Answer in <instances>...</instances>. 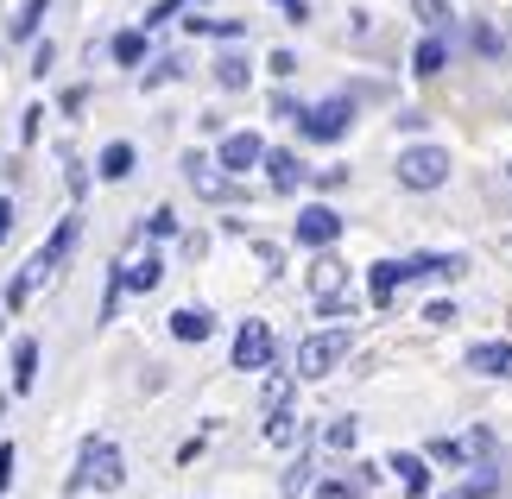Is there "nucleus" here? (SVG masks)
<instances>
[{
  "label": "nucleus",
  "instance_id": "12",
  "mask_svg": "<svg viewBox=\"0 0 512 499\" xmlns=\"http://www.w3.org/2000/svg\"><path fill=\"white\" fill-rule=\"evenodd\" d=\"M392 474H399V487H405L411 499L430 493V462H424V455H392Z\"/></svg>",
  "mask_w": 512,
  "mask_h": 499
},
{
  "label": "nucleus",
  "instance_id": "18",
  "mask_svg": "<svg viewBox=\"0 0 512 499\" xmlns=\"http://www.w3.org/2000/svg\"><path fill=\"white\" fill-rule=\"evenodd\" d=\"M405 266H411V278H456L462 259H456V253H449V259H443V253H418V259H405Z\"/></svg>",
  "mask_w": 512,
  "mask_h": 499
},
{
  "label": "nucleus",
  "instance_id": "32",
  "mask_svg": "<svg viewBox=\"0 0 512 499\" xmlns=\"http://www.w3.org/2000/svg\"><path fill=\"white\" fill-rule=\"evenodd\" d=\"M13 462H19V449H13V443H0V493L13 487Z\"/></svg>",
  "mask_w": 512,
  "mask_h": 499
},
{
  "label": "nucleus",
  "instance_id": "22",
  "mask_svg": "<svg viewBox=\"0 0 512 499\" xmlns=\"http://www.w3.org/2000/svg\"><path fill=\"white\" fill-rule=\"evenodd\" d=\"M266 443H298V417H291V411H266Z\"/></svg>",
  "mask_w": 512,
  "mask_h": 499
},
{
  "label": "nucleus",
  "instance_id": "31",
  "mask_svg": "<svg viewBox=\"0 0 512 499\" xmlns=\"http://www.w3.org/2000/svg\"><path fill=\"white\" fill-rule=\"evenodd\" d=\"M146 234H159V241H165V234H177V215H171V209H152V222H146Z\"/></svg>",
  "mask_w": 512,
  "mask_h": 499
},
{
  "label": "nucleus",
  "instance_id": "15",
  "mask_svg": "<svg viewBox=\"0 0 512 499\" xmlns=\"http://www.w3.org/2000/svg\"><path fill=\"white\" fill-rule=\"evenodd\" d=\"M159 278H165V266H159V259H133V266H121V285L127 291H159Z\"/></svg>",
  "mask_w": 512,
  "mask_h": 499
},
{
  "label": "nucleus",
  "instance_id": "38",
  "mask_svg": "<svg viewBox=\"0 0 512 499\" xmlns=\"http://www.w3.org/2000/svg\"><path fill=\"white\" fill-rule=\"evenodd\" d=\"M0 411H7V398H0Z\"/></svg>",
  "mask_w": 512,
  "mask_h": 499
},
{
  "label": "nucleus",
  "instance_id": "26",
  "mask_svg": "<svg viewBox=\"0 0 512 499\" xmlns=\"http://www.w3.org/2000/svg\"><path fill=\"white\" fill-rule=\"evenodd\" d=\"M190 32H209V38H241V19H190Z\"/></svg>",
  "mask_w": 512,
  "mask_h": 499
},
{
  "label": "nucleus",
  "instance_id": "17",
  "mask_svg": "<svg viewBox=\"0 0 512 499\" xmlns=\"http://www.w3.org/2000/svg\"><path fill=\"white\" fill-rule=\"evenodd\" d=\"M266 171H272V190H298L304 184V165L291 152H266Z\"/></svg>",
  "mask_w": 512,
  "mask_h": 499
},
{
  "label": "nucleus",
  "instance_id": "14",
  "mask_svg": "<svg viewBox=\"0 0 512 499\" xmlns=\"http://www.w3.org/2000/svg\"><path fill=\"white\" fill-rule=\"evenodd\" d=\"M209 329H215L209 310H177L171 316V335H177V342H209Z\"/></svg>",
  "mask_w": 512,
  "mask_h": 499
},
{
  "label": "nucleus",
  "instance_id": "9",
  "mask_svg": "<svg viewBox=\"0 0 512 499\" xmlns=\"http://www.w3.org/2000/svg\"><path fill=\"white\" fill-rule=\"evenodd\" d=\"M405 278H411V266H405V259H380V266L367 272V297H373V304L386 310V304H392V291H399Z\"/></svg>",
  "mask_w": 512,
  "mask_h": 499
},
{
  "label": "nucleus",
  "instance_id": "27",
  "mask_svg": "<svg viewBox=\"0 0 512 499\" xmlns=\"http://www.w3.org/2000/svg\"><path fill=\"white\" fill-rule=\"evenodd\" d=\"M260 405H266V411H285V405H291V379H266Z\"/></svg>",
  "mask_w": 512,
  "mask_h": 499
},
{
  "label": "nucleus",
  "instance_id": "25",
  "mask_svg": "<svg viewBox=\"0 0 512 499\" xmlns=\"http://www.w3.org/2000/svg\"><path fill=\"white\" fill-rule=\"evenodd\" d=\"M430 455H437V462H468V455H475V443H449V436H437V443H430Z\"/></svg>",
  "mask_w": 512,
  "mask_h": 499
},
{
  "label": "nucleus",
  "instance_id": "13",
  "mask_svg": "<svg viewBox=\"0 0 512 499\" xmlns=\"http://www.w3.org/2000/svg\"><path fill=\"white\" fill-rule=\"evenodd\" d=\"M184 171H190L196 196H209V203H222V196H234V190H228V177H215V171H209V158H196V152H190V158H184Z\"/></svg>",
  "mask_w": 512,
  "mask_h": 499
},
{
  "label": "nucleus",
  "instance_id": "1",
  "mask_svg": "<svg viewBox=\"0 0 512 499\" xmlns=\"http://www.w3.org/2000/svg\"><path fill=\"white\" fill-rule=\"evenodd\" d=\"M127 481V462H121V449L114 443H83V462H76V474H70V493H83V487H95V493H114Z\"/></svg>",
  "mask_w": 512,
  "mask_h": 499
},
{
  "label": "nucleus",
  "instance_id": "24",
  "mask_svg": "<svg viewBox=\"0 0 512 499\" xmlns=\"http://www.w3.org/2000/svg\"><path fill=\"white\" fill-rule=\"evenodd\" d=\"M215 83H222V89H247V64H241V57H222V64H215Z\"/></svg>",
  "mask_w": 512,
  "mask_h": 499
},
{
  "label": "nucleus",
  "instance_id": "6",
  "mask_svg": "<svg viewBox=\"0 0 512 499\" xmlns=\"http://www.w3.org/2000/svg\"><path fill=\"white\" fill-rule=\"evenodd\" d=\"M76 234H83V222H76V215H70V222H57V234H51L45 247H38V259L26 266V278H32V285H45V278H51L57 266H64V259H70V247H76Z\"/></svg>",
  "mask_w": 512,
  "mask_h": 499
},
{
  "label": "nucleus",
  "instance_id": "7",
  "mask_svg": "<svg viewBox=\"0 0 512 499\" xmlns=\"http://www.w3.org/2000/svg\"><path fill=\"white\" fill-rule=\"evenodd\" d=\"M234 367L241 373L272 367V329L266 323H241V335H234Z\"/></svg>",
  "mask_w": 512,
  "mask_h": 499
},
{
  "label": "nucleus",
  "instance_id": "20",
  "mask_svg": "<svg viewBox=\"0 0 512 499\" xmlns=\"http://www.w3.org/2000/svg\"><path fill=\"white\" fill-rule=\"evenodd\" d=\"M45 7H51V0H26V7H19V13L7 19V38H13V45H19V38H32V32H38V19H45Z\"/></svg>",
  "mask_w": 512,
  "mask_h": 499
},
{
  "label": "nucleus",
  "instance_id": "5",
  "mask_svg": "<svg viewBox=\"0 0 512 499\" xmlns=\"http://www.w3.org/2000/svg\"><path fill=\"white\" fill-rule=\"evenodd\" d=\"M310 297H317V310H329V316H342L348 310V266L342 259H317V266H310Z\"/></svg>",
  "mask_w": 512,
  "mask_h": 499
},
{
  "label": "nucleus",
  "instance_id": "28",
  "mask_svg": "<svg viewBox=\"0 0 512 499\" xmlns=\"http://www.w3.org/2000/svg\"><path fill=\"white\" fill-rule=\"evenodd\" d=\"M411 13H418L424 26H443V19H449V7H443V0H411Z\"/></svg>",
  "mask_w": 512,
  "mask_h": 499
},
{
  "label": "nucleus",
  "instance_id": "33",
  "mask_svg": "<svg viewBox=\"0 0 512 499\" xmlns=\"http://www.w3.org/2000/svg\"><path fill=\"white\" fill-rule=\"evenodd\" d=\"M317 499H361V493H354L348 481H323V487H317Z\"/></svg>",
  "mask_w": 512,
  "mask_h": 499
},
{
  "label": "nucleus",
  "instance_id": "34",
  "mask_svg": "<svg viewBox=\"0 0 512 499\" xmlns=\"http://www.w3.org/2000/svg\"><path fill=\"white\" fill-rule=\"evenodd\" d=\"M165 76H177V57H165V64H152V70H146V89H159Z\"/></svg>",
  "mask_w": 512,
  "mask_h": 499
},
{
  "label": "nucleus",
  "instance_id": "19",
  "mask_svg": "<svg viewBox=\"0 0 512 499\" xmlns=\"http://www.w3.org/2000/svg\"><path fill=\"white\" fill-rule=\"evenodd\" d=\"M95 171H102L108 184H121V177H133V146H127V139H114V146L102 152V165H95Z\"/></svg>",
  "mask_w": 512,
  "mask_h": 499
},
{
  "label": "nucleus",
  "instance_id": "35",
  "mask_svg": "<svg viewBox=\"0 0 512 499\" xmlns=\"http://www.w3.org/2000/svg\"><path fill=\"white\" fill-rule=\"evenodd\" d=\"M177 7H190V0H159V7H152V19H146V26H165V19H171Z\"/></svg>",
  "mask_w": 512,
  "mask_h": 499
},
{
  "label": "nucleus",
  "instance_id": "37",
  "mask_svg": "<svg viewBox=\"0 0 512 499\" xmlns=\"http://www.w3.org/2000/svg\"><path fill=\"white\" fill-rule=\"evenodd\" d=\"M272 7H279V13H291V19H304V13H310L304 0H272Z\"/></svg>",
  "mask_w": 512,
  "mask_h": 499
},
{
  "label": "nucleus",
  "instance_id": "8",
  "mask_svg": "<svg viewBox=\"0 0 512 499\" xmlns=\"http://www.w3.org/2000/svg\"><path fill=\"white\" fill-rule=\"evenodd\" d=\"M336 234H342V215L329 209V203H310V209L298 215V241H304V247H329Z\"/></svg>",
  "mask_w": 512,
  "mask_h": 499
},
{
  "label": "nucleus",
  "instance_id": "30",
  "mask_svg": "<svg viewBox=\"0 0 512 499\" xmlns=\"http://www.w3.org/2000/svg\"><path fill=\"white\" fill-rule=\"evenodd\" d=\"M26 297H32V278H26V272H19V278H13V285H7V310H26Z\"/></svg>",
  "mask_w": 512,
  "mask_h": 499
},
{
  "label": "nucleus",
  "instance_id": "21",
  "mask_svg": "<svg viewBox=\"0 0 512 499\" xmlns=\"http://www.w3.org/2000/svg\"><path fill=\"white\" fill-rule=\"evenodd\" d=\"M449 64V51H443V38H424V45H418V57H411V70H418V76H437Z\"/></svg>",
  "mask_w": 512,
  "mask_h": 499
},
{
  "label": "nucleus",
  "instance_id": "11",
  "mask_svg": "<svg viewBox=\"0 0 512 499\" xmlns=\"http://www.w3.org/2000/svg\"><path fill=\"white\" fill-rule=\"evenodd\" d=\"M468 373L512 379V342H481V348H468Z\"/></svg>",
  "mask_w": 512,
  "mask_h": 499
},
{
  "label": "nucleus",
  "instance_id": "29",
  "mask_svg": "<svg viewBox=\"0 0 512 499\" xmlns=\"http://www.w3.org/2000/svg\"><path fill=\"white\" fill-rule=\"evenodd\" d=\"M354 436H361L354 417H342V424H329V449H354Z\"/></svg>",
  "mask_w": 512,
  "mask_h": 499
},
{
  "label": "nucleus",
  "instance_id": "39",
  "mask_svg": "<svg viewBox=\"0 0 512 499\" xmlns=\"http://www.w3.org/2000/svg\"><path fill=\"white\" fill-rule=\"evenodd\" d=\"M449 499H456V493H449Z\"/></svg>",
  "mask_w": 512,
  "mask_h": 499
},
{
  "label": "nucleus",
  "instance_id": "36",
  "mask_svg": "<svg viewBox=\"0 0 512 499\" xmlns=\"http://www.w3.org/2000/svg\"><path fill=\"white\" fill-rule=\"evenodd\" d=\"M7 234H13V203L0 196V247H7Z\"/></svg>",
  "mask_w": 512,
  "mask_h": 499
},
{
  "label": "nucleus",
  "instance_id": "10",
  "mask_svg": "<svg viewBox=\"0 0 512 499\" xmlns=\"http://www.w3.org/2000/svg\"><path fill=\"white\" fill-rule=\"evenodd\" d=\"M260 158H266L260 133H228V139H222V171H253Z\"/></svg>",
  "mask_w": 512,
  "mask_h": 499
},
{
  "label": "nucleus",
  "instance_id": "2",
  "mask_svg": "<svg viewBox=\"0 0 512 499\" xmlns=\"http://www.w3.org/2000/svg\"><path fill=\"white\" fill-rule=\"evenodd\" d=\"M348 348H354L348 329H323V335H310V342H298V379H323Z\"/></svg>",
  "mask_w": 512,
  "mask_h": 499
},
{
  "label": "nucleus",
  "instance_id": "4",
  "mask_svg": "<svg viewBox=\"0 0 512 499\" xmlns=\"http://www.w3.org/2000/svg\"><path fill=\"white\" fill-rule=\"evenodd\" d=\"M298 127H304V139H323V146H336V139L354 127V102H348V95H336V102H317V108L298 114Z\"/></svg>",
  "mask_w": 512,
  "mask_h": 499
},
{
  "label": "nucleus",
  "instance_id": "23",
  "mask_svg": "<svg viewBox=\"0 0 512 499\" xmlns=\"http://www.w3.org/2000/svg\"><path fill=\"white\" fill-rule=\"evenodd\" d=\"M146 57V32H121L114 38V64H140Z\"/></svg>",
  "mask_w": 512,
  "mask_h": 499
},
{
  "label": "nucleus",
  "instance_id": "16",
  "mask_svg": "<svg viewBox=\"0 0 512 499\" xmlns=\"http://www.w3.org/2000/svg\"><path fill=\"white\" fill-rule=\"evenodd\" d=\"M32 379H38V342H19V348H13V392L26 398Z\"/></svg>",
  "mask_w": 512,
  "mask_h": 499
},
{
  "label": "nucleus",
  "instance_id": "3",
  "mask_svg": "<svg viewBox=\"0 0 512 499\" xmlns=\"http://www.w3.org/2000/svg\"><path fill=\"white\" fill-rule=\"evenodd\" d=\"M449 177V152L443 146H411V152H399V184L405 190H437Z\"/></svg>",
  "mask_w": 512,
  "mask_h": 499
}]
</instances>
